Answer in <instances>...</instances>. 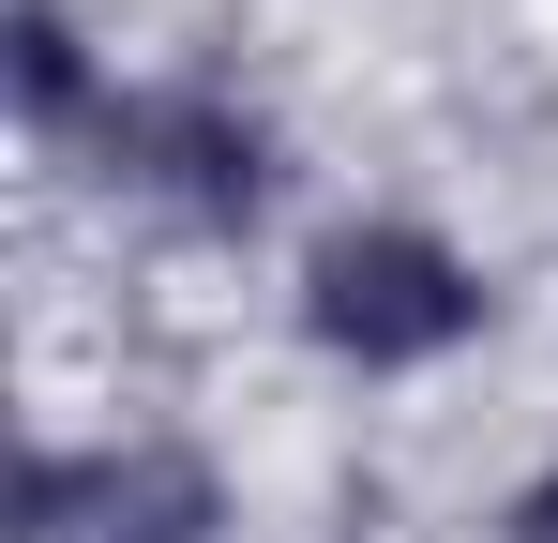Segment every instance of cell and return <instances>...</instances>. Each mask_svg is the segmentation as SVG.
<instances>
[{"instance_id": "3957f363", "label": "cell", "mask_w": 558, "mask_h": 543, "mask_svg": "<svg viewBox=\"0 0 558 543\" xmlns=\"http://www.w3.org/2000/svg\"><path fill=\"white\" fill-rule=\"evenodd\" d=\"M76 543H227V483H211V452H182V438L92 452Z\"/></svg>"}, {"instance_id": "6da1fadb", "label": "cell", "mask_w": 558, "mask_h": 543, "mask_svg": "<svg viewBox=\"0 0 558 543\" xmlns=\"http://www.w3.org/2000/svg\"><path fill=\"white\" fill-rule=\"evenodd\" d=\"M483 272L438 242V227H408V212H348V227H317L302 242V333L332 362H363V377H408V362H453L483 333Z\"/></svg>"}, {"instance_id": "5b68a950", "label": "cell", "mask_w": 558, "mask_h": 543, "mask_svg": "<svg viewBox=\"0 0 558 543\" xmlns=\"http://www.w3.org/2000/svg\"><path fill=\"white\" fill-rule=\"evenodd\" d=\"M498 543H558V468L529 483V498H513V514H498Z\"/></svg>"}, {"instance_id": "277c9868", "label": "cell", "mask_w": 558, "mask_h": 543, "mask_svg": "<svg viewBox=\"0 0 558 543\" xmlns=\"http://www.w3.org/2000/svg\"><path fill=\"white\" fill-rule=\"evenodd\" d=\"M0 76H15V121H31V136H106V106H121V90L92 76V46H76V15H61V0H15Z\"/></svg>"}, {"instance_id": "7a4b0ae2", "label": "cell", "mask_w": 558, "mask_h": 543, "mask_svg": "<svg viewBox=\"0 0 558 543\" xmlns=\"http://www.w3.org/2000/svg\"><path fill=\"white\" fill-rule=\"evenodd\" d=\"M92 152H106L121 196H151V212L196 227V242H242V227L272 212V121L227 106V90H121Z\"/></svg>"}]
</instances>
